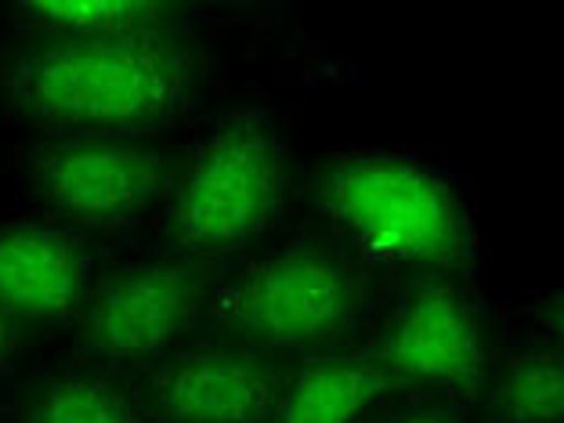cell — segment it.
<instances>
[{
	"mask_svg": "<svg viewBox=\"0 0 564 423\" xmlns=\"http://www.w3.org/2000/svg\"><path fill=\"white\" fill-rule=\"evenodd\" d=\"M196 80V47L171 30L36 36L8 58L4 101L51 134L141 138L182 117Z\"/></svg>",
	"mask_w": 564,
	"mask_h": 423,
	"instance_id": "6da1fadb",
	"label": "cell"
},
{
	"mask_svg": "<svg viewBox=\"0 0 564 423\" xmlns=\"http://www.w3.org/2000/svg\"><path fill=\"white\" fill-rule=\"evenodd\" d=\"M329 239L362 272L478 279L470 203L448 166L416 152H337L318 171Z\"/></svg>",
	"mask_w": 564,
	"mask_h": 423,
	"instance_id": "7a4b0ae2",
	"label": "cell"
},
{
	"mask_svg": "<svg viewBox=\"0 0 564 423\" xmlns=\"http://www.w3.org/2000/svg\"><path fill=\"white\" fill-rule=\"evenodd\" d=\"M369 315V279L329 236L286 242L221 293L217 323L261 355H329L351 344Z\"/></svg>",
	"mask_w": 564,
	"mask_h": 423,
	"instance_id": "3957f363",
	"label": "cell"
},
{
	"mask_svg": "<svg viewBox=\"0 0 564 423\" xmlns=\"http://www.w3.org/2000/svg\"><path fill=\"white\" fill-rule=\"evenodd\" d=\"M366 351L399 394L470 405L496 358L478 279L420 275L402 282Z\"/></svg>",
	"mask_w": 564,
	"mask_h": 423,
	"instance_id": "277c9868",
	"label": "cell"
},
{
	"mask_svg": "<svg viewBox=\"0 0 564 423\" xmlns=\"http://www.w3.org/2000/svg\"><path fill=\"white\" fill-rule=\"evenodd\" d=\"M286 160L282 141L261 120H232L203 141L171 192L174 239L188 253L239 250L275 221Z\"/></svg>",
	"mask_w": 564,
	"mask_h": 423,
	"instance_id": "5b68a950",
	"label": "cell"
},
{
	"mask_svg": "<svg viewBox=\"0 0 564 423\" xmlns=\"http://www.w3.org/2000/svg\"><path fill=\"white\" fill-rule=\"evenodd\" d=\"M210 293L199 258H145L98 279L76 315V340L98 366L160 362L196 318Z\"/></svg>",
	"mask_w": 564,
	"mask_h": 423,
	"instance_id": "8992f818",
	"label": "cell"
},
{
	"mask_svg": "<svg viewBox=\"0 0 564 423\" xmlns=\"http://www.w3.org/2000/svg\"><path fill=\"white\" fill-rule=\"evenodd\" d=\"M166 160L156 145L117 134H47L36 149V192L73 225H127L156 203Z\"/></svg>",
	"mask_w": 564,
	"mask_h": 423,
	"instance_id": "52a82bcc",
	"label": "cell"
},
{
	"mask_svg": "<svg viewBox=\"0 0 564 423\" xmlns=\"http://www.w3.org/2000/svg\"><path fill=\"white\" fill-rule=\"evenodd\" d=\"M275 394V366L242 344L174 351L149 377V405L160 423H261L272 416Z\"/></svg>",
	"mask_w": 564,
	"mask_h": 423,
	"instance_id": "ba28073f",
	"label": "cell"
},
{
	"mask_svg": "<svg viewBox=\"0 0 564 423\" xmlns=\"http://www.w3.org/2000/svg\"><path fill=\"white\" fill-rule=\"evenodd\" d=\"M91 286V264L69 228L22 221L0 232V312L19 326L69 323Z\"/></svg>",
	"mask_w": 564,
	"mask_h": 423,
	"instance_id": "9c48e42d",
	"label": "cell"
},
{
	"mask_svg": "<svg viewBox=\"0 0 564 423\" xmlns=\"http://www.w3.org/2000/svg\"><path fill=\"white\" fill-rule=\"evenodd\" d=\"M394 383L369 351H329L297 358L279 380L272 423H369Z\"/></svg>",
	"mask_w": 564,
	"mask_h": 423,
	"instance_id": "30bf717a",
	"label": "cell"
},
{
	"mask_svg": "<svg viewBox=\"0 0 564 423\" xmlns=\"http://www.w3.org/2000/svg\"><path fill=\"white\" fill-rule=\"evenodd\" d=\"M474 402L489 423H564V358L535 337L510 344Z\"/></svg>",
	"mask_w": 564,
	"mask_h": 423,
	"instance_id": "8fae6325",
	"label": "cell"
},
{
	"mask_svg": "<svg viewBox=\"0 0 564 423\" xmlns=\"http://www.w3.org/2000/svg\"><path fill=\"white\" fill-rule=\"evenodd\" d=\"M174 8L149 0H51V4H22L19 19L41 36H127L166 30Z\"/></svg>",
	"mask_w": 564,
	"mask_h": 423,
	"instance_id": "7c38bea8",
	"label": "cell"
},
{
	"mask_svg": "<svg viewBox=\"0 0 564 423\" xmlns=\"http://www.w3.org/2000/svg\"><path fill=\"white\" fill-rule=\"evenodd\" d=\"M25 423H149L138 402L98 373H58L25 402Z\"/></svg>",
	"mask_w": 564,
	"mask_h": 423,
	"instance_id": "4fadbf2b",
	"label": "cell"
},
{
	"mask_svg": "<svg viewBox=\"0 0 564 423\" xmlns=\"http://www.w3.org/2000/svg\"><path fill=\"white\" fill-rule=\"evenodd\" d=\"M377 423H470V405L431 394H402V402L388 409Z\"/></svg>",
	"mask_w": 564,
	"mask_h": 423,
	"instance_id": "5bb4252c",
	"label": "cell"
},
{
	"mask_svg": "<svg viewBox=\"0 0 564 423\" xmlns=\"http://www.w3.org/2000/svg\"><path fill=\"white\" fill-rule=\"evenodd\" d=\"M532 323H535L532 337L564 358V282L554 293H550V297L540 301V307H535V315H532Z\"/></svg>",
	"mask_w": 564,
	"mask_h": 423,
	"instance_id": "9a60e30c",
	"label": "cell"
},
{
	"mask_svg": "<svg viewBox=\"0 0 564 423\" xmlns=\"http://www.w3.org/2000/svg\"><path fill=\"white\" fill-rule=\"evenodd\" d=\"M25 348V326H19L15 318H8L4 312H0V373L15 362V358L22 355Z\"/></svg>",
	"mask_w": 564,
	"mask_h": 423,
	"instance_id": "2e32d148",
	"label": "cell"
}]
</instances>
